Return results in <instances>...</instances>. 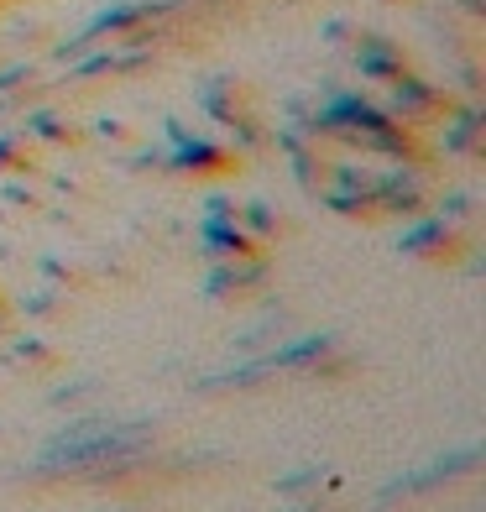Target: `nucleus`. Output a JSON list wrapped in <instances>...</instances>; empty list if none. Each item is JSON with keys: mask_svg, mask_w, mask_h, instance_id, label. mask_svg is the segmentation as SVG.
Instances as JSON below:
<instances>
[{"mask_svg": "<svg viewBox=\"0 0 486 512\" xmlns=\"http://www.w3.org/2000/svg\"><path fill=\"white\" fill-rule=\"evenodd\" d=\"M262 277H267V267H262V262H220L210 277H204V293L220 298V293L241 288V283H262Z\"/></svg>", "mask_w": 486, "mask_h": 512, "instance_id": "9d476101", "label": "nucleus"}, {"mask_svg": "<svg viewBox=\"0 0 486 512\" xmlns=\"http://www.w3.org/2000/svg\"><path fill=\"white\" fill-rule=\"evenodd\" d=\"M199 241H204L210 256H251V251H257L236 215H204L199 220Z\"/></svg>", "mask_w": 486, "mask_h": 512, "instance_id": "39448f33", "label": "nucleus"}, {"mask_svg": "<svg viewBox=\"0 0 486 512\" xmlns=\"http://www.w3.org/2000/svg\"><path fill=\"white\" fill-rule=\"evenodd\" d=\"M168 142H173V152L162 157V162H168V168H178V173H215V168H225V162H230L225 147L204 142V136H189L178 121H168Z\"/></svg>", "mask_w": 486, "mask_h": 512, "instance_id": "20e7f679", "label": "nucleus"}, {"mask_svg": "<svg viewBox=\"0 0 486 512\" xmlns=\"http://www.w3.org/2000/svg\"><path fill=\"white\" fill-rule=\"evenodd\" d=\"M298 512H319V502H309V507H298Z\"/></svg>", "mask_w": 486, "mask_h": 512, "instance_id": "412c9836", "label": "nucleus"}, {"mask_svg": "<svg viewBox=\"0 0 486 512\" xmlns=\"http://www.w3.org/2000/svg\"><path fill=\"white\" fill-rule=\"evenodd\" d=\"M147 434V424H110V418H74L63 434H53L37 455V471H63V465H95L105 455L131 450Z\"/></svg>", "mask_w": 486, "mask_h": 512, "instance_id": "f257e3e1", "label": "nucleus"}, {"mask_svg": "<svg viewBox=\"0 0 486 512\" xmlns=\"http://www.w3.org/2000/svg\"><path fill=\"white\" fill-rule=\"evenodd\" d=\"M241 230H246V236H272V230H277V215H272L262 199H251V204L241 209Z\"/></svg>", "mask_w": 486, "mask_h": 512, "instance_id": "9b49d317", "label": "nucleus"}, {"mask_svg": "<svg viewBox=\"0 0 486 512\" xmlns=\"http://www.w3.org/2000/svg\"><path fill=\"white\" fill-rule=\"evenodd\" d=\"M356 68L361 79H398L403 74V53L387 37H361L356 42Z\"/></svg>", "mask_w": 486, "mask_h": 512, "instance_id": "0eeeda50", "label": "nucleus"}, {"mask_svg": "<svg viewBox=\"0 0 486 512\" xmlns=\"http://www.w3.org/2000/svg\"><path fill=\"white\" fill-rule=\"evenodd\" d=\"M204 215H236V204L230 199H204Z\"/></svg>", "mask_w": 486, "mask_h": 512, "instance_id": "6ab92c4d", "label": "nucleus"}, {"mask_svg": "<svg viewBox=\"0 0 486 512\" xmlns=\"http://www.w3.org/2000/svg\"><path fill=\"white\" fill-rule=\"evenodd\" d=\"M314 481H319V465H304V471H293V476L277 481V492H298V486H314Z\"/></svg>", "mask_w": 486, "mask_h": 512, "instance_id": "2eb2a0df", "label": "nucleus"}, {"mask_svg": "<svg viewBox=\"0 0 486 512\" xmlns=\"http://www.w3.org/2000/svg\"><path fill=\"white\" fill-rule=\"evenodd\" d=\"M324 204H330L335 215H361V209L372 204V194H366V189H330V194H324Z\"/></svg>", "mask_w": 486, "mask_h": 512, "instance_id": "ddd939ff", "label": "nucleus"}, {"mask_svg": "<svg viewBox=\"0 0 486 512\" xmlns=\"http://www.w3.org/2000/svg\"><path fill=\"white\" fill-rule=\"evenodd\" d=\"M16 356H27V361H42V356H48V345H42V340H16Z\"/></svg>", "mask_w": 486, "mask_h": 512, "instance_id": "f3484780", "label": "nucleus"}, {"mask_svg": "<svg viewBox=\"0 0 486 512\" xmlns=\"http://www.w3.org/2000/svg\"><path fill=\"white\" fill-rule=\"evenodd\" d=\"M48 309H53V293H48V288L27 298V314H48Z\"/></svg>", "mask_w": 486, "mask_h": 512, "instance_id": "a211bd4d", "label": "nucleus"}, {"mask_svg": "<svg viewBox=\"0 0 486 512\" xmlns=\"http://www.w3.org/2000/svg\"><path fill=\"white\" fill-rule=\"evenodd\" d=\"M330 345H335V335L314 330V335H304V340L272 345V351H262L257 361H246V366H236V371H215V377H199V387L210 392V387H236V382H257V377H267V371H277V366H309V361H319L324 351H330Z\"/></svg>", "mask_w": 486, "mask_h": 512, "instance_id": "f03ea898", "label": "nucleus"}, {"mask_svg": "<svg viewBox=\"0 0 486 512\" xmlns=\"http://www.w3.org/2000/svg\"><path fill=\"white\" fill-rule=\"evenodd\" d=\"M173 6H178V0H121V6H105L100 16L84 21L79 37L63 42L58 58H79L89 42H100L105 32H131V27H142V21H152V16H162V11H173Z\"/></svg>", "mask_w": 486, "mask_h": 512, "instance_id": "7ed1b4c3", "label": "nucleus"}, {"mask_svg": "<svg viewBox=\"0 0 486 512\" xmlns=\"http://www.w3.org/2000/svg\"><path fill=\"white\" fill-rule=\"evenodd\" d=\"M445 241H450V220H445V215H429V220H419V225H408V230H403V236H398V251L424 256V251L445 246Z\"/></svg>", "mask_w": 486, "mask_h": 512, "instance_id": "1a4fd4ad", "label": "nucleus"}, {"mask_svg": "<svg viewBox=\"0 0 486 512\" xmlns=\"http://www.w3.org/2000/svg\"><path fill=\"white\" fill-rule=\"evenodd\" d=\"M16 157V142H11V136H0V162H11Z\"/></svg>", "mask_w": 486, "mask_h": 512, "instance_id": "aec40b11", "label": "nucleus"}, {"mask_svg": "<svg viewBox=\"0 0 486 512\" xmlns=\"http://www.w3.org/2000/svg\"><path fill=\"white\" fill-rule=\"evenodd\" d=\"M27 79V63H11V68H0V95H6L11 84H21Z\"/></svg>", "mask_w": 486, "mask_h": 512, "instance_id": "dca6fc26", "label": "nucleus"}, {"mask_svg": "<svg viewBox=\"0 0 486 512\" xmlns=\"http://www.w3.org/2000/svg\"><path fill=\"white\" fill-rule=\"evenodd\" d=\"M476 131H481V110H466V115H455V126L445 131V147H450V152L471 147V142H476Z\"/></svg>", "mask_w": 486, "mask_h": 512, "instance_id": "f8f14e48", "label": "nucleus"}, {"mask_svg": "<svg viewBox=\"0 0 486 512\" xmlns=\"http://www.w3.org/2000/svg\"><path fill=\"white\" fill-rule=\"evenodd\" d=\"M392 84V100L382 105L387 115H392V121H413V115H424V110H434L439 105V95H434V89L424 84V79H413V74H398V79H387Z\"/></svg>", "mask_w": 486, "mask_h": 512, "instance_id": "423d86ee", "label": "nucleus"}, {"mask_svg": "<svg viewBox=\"0 0 486 512\" xmlns=\"http://www.w3.org/2000/svg\"><path fill=\"white\" fill-rule=\"evenodd\" d=\"M27 131H32V136H48V142H58V136H68V131H63V121H58L53 110H37V115H27Z\"/></svg>", "mask_w": 486, "mask_h": 512, "instance_id": "4468645a", "label": "nucleus"}, {"mask_svg": "<svg viewBox=\"0 0 486 512\" xmlns=\"http://www.w3.org/2000/svg\"><path fill=\"white\" fill-rule=\"evenodd\" d=\"M476 455H481V445H466V450H455L450 460H434L429 471H419V476H403V481H392V486H434V481H450V476H460V471H471ZM392 486H387V492H392ZM387 492H382V497H387Z\"/></svg>", "mask_w": 486, "mask_h": 512, "instance_id": "6e6552de", "label": "nucleus"}]
</instances>
